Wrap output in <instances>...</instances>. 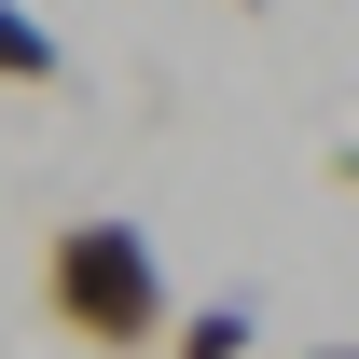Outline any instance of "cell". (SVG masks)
<instances>
[{
  "instance_id": "6da1fadb",
  "label": "cell",
  "mask_w": 359,
  "mask_h": 359,
  "mask_svg": "<svg viewBox=\"0 0 359 359\" xmlns=\"http://www.w3.org/2000/svg\"><path fill=\"white\" fill-rule=\"evenodd\" d=\"M42 304H55V332L83 359H138L180 318V290H166V249L138 222H55L42 235Z\"/></svg>"
},
{
  "instance_id": "7a4b0ae2",
  "label": "cell",
  "mask_w": 359,
  "mask_h": 359,
  "mask_svg": "<svg viewBox=\"0 0 359 359\" xmlns=\"http://www.w3.org/2000/svg\"><path fill=\"white\" fill-rule=\"evenodd\" d=\"M152 346H166V359H249V346H263V318H249V304L222 290V304H194V318H166Z\"/></svg>"
},
{
  "instance_id": "3957f363",
  "label": "cell",
  "mask_w": 359,
  "mask_h": 359,
  "mask_svg": "<svg viewBox=\"0 0 359 359\" xmlns=\"http://www.w3.org/2000/svg\"><path fill=\"white\" fill-rule=\"evenodd\" d=\"M0 83H28V97H42V83H69V42H55L28 0H0Z\"/></svg>"
},
{
  "instance_id": "277c9868",
  "label": "cell",
  "mask_w": 359,
  "mask_h": 359,
  "mask_svg": "<svg viewBox=\"0 0 359 359\" xmlns=\"http://www.w3.org/2000/svg\"><path fill=\"white\" fill-rule=\"evenodd\" d=\"M304 359H346V346H304Z\"/></svg>"
}]
</instances>
